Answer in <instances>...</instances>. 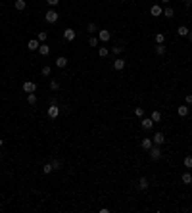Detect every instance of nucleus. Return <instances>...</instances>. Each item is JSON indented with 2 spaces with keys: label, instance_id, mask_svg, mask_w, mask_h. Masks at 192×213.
<instances>
[{
  "label": "nucleus",
  "instance_id": "nucleus-12",
  "mask_svg": "<svg viewBox=\"0 0 192 213\" xmlns=\"http://www.w3.org/2000/svg\"><path fill=\"white\" fill-rule=\"evenodd\" d=\"M14 6H15V10H19V12H21V10L27 8V2H25V0H15Z\"/></svg>",
  "mask_w": 192,
  "mask_h": 213
},
{
  "label": "nucleus",
  "instance_id": "nucleus-30",
  "mask_svg": "<svg viewBox=\"0 0 192 213\" xmlns=\"http://www.w3.org/2000/svg\"><path fill=\"white\" fill-rule=\"evenodd\" d=\"M87 31H89V33H96V31H98L96 23H89V27H87Z\"/></svg>",
  "mask_w": 192,
  "mask_h": 213
},
{
  "label": "nucleus",
  "instance_id": "nucleus-14",
  "mask_svg": "<svg viewBox=\"0 0 192 213\" xmlns=\"http://www.w3.org/2000/svg\"><path fill=\"white\" fill-rule=\"evenodd\" d=\"M152 146H154L152 138H142V150H150Z\"/></svg>",
  "mask_w": 192,
  "mask_h": 213
},
{
  "label": "nucleus",
  "instance_id": "nucleus-31",
  "mask_svg": "<svg viewBox=\"0 0 192 213\" xmlns=\"http://www.w3.org/2000/svg\"><path fill=\"white\" fill-rule=\"evenodd\" d=\"M134 115H137V117H142V115H144V108H134Z\"/></svg>",
  "mask_w": 192,
  "mask_h": 213
},
{
  "label": "nucleus",
  "instance_id": "nucleus-23",
  "mask_svg": "<svg viewBox=\"0 0 192 213\" xmlns=\"http://www.w3.org/2000/svg\"><path fill=\"white\" fill-rule=\"evenodd\" d=\"M108 54H110V50H108V48H104V46H102V48H98V56H100V58H106Z\"/></svg>",
  "mask_w": 192,
  "mask_h": 213
},
{
  "label": "nucleus",
  "instance_id": "nucleus-29",
  "mask_svg": "<svg viewBox=\"0 0 192 213\" xmlns=\"http://www.w3.org/2000/svg\"><path fill=\"white\" fill-rule=\"evenodd\" d=\"M37 39H39V42H44V40H46V39H48V35H46V33H44V31H40V33H39V37H37Z\"/></svg>",
  "mask_w": 192,
  "mask_h": 213
},
{
  "label": "nucleus",
  "instance_id": "nucleus-20",
  "mask_svg": "<svg viewBox=\"0 0 192 213\" xmlns=\"http://www.w3.org/2000/svg\"><path fill=\"white\" fill-rule=\"evenodd\" d=\"M56 65H58V67H65L67 65V60L64 58V56H60V58L56 60Z\"/></svg>",
  "mask_w": 192,
  "mask_h": 213
},
{
  "label": "nucleus",
  "instance_id": "nucleus-4",
  "mask_svg": "<svg viewBox=\"0 0 192 213\" xmlns=\"http://www.w3.org/2000/svg\"><path fill=\"white\" fill-rule=\"evenodd\" d=\"M35 90H37V85H35L33 81L23 83V92H29V94H31V92H35Z\"/></svg>",
  "mask_w": 192,
  "mask_h": 213
},
{
  "label": "nucleus",
  "instance_id": "nucleus-35",
  "mask_svg": "<svg viewBox=\"0 0 192 213\" xmlns=\"http://www.w3.org/2000/svg\"><path fill=\"white\" fill-rule=\"evenodd\" d=\"M184 104H186V106H192V94H186L184 96Z\"/></svg>",
  "mask_w": 192,
  "mask_h": 213
},
{
  "label": "nucleus",
  "instance_id": "nucleus-19",
  "mask_svg": "<svg viewBox=\"0 0 192 213\" xmlns=\"http://www.w3.org/2000/svg\"><path fill=\"white\" fill-rule=\"evenodd\" d=\"M177 33L181 35V37H186V35H188V27H186V25H181V27L177 29Z\"/></svg>",
  "mask_w": 192,
  "mask_h": 213
},
{
  "label": "nucleus",
  "instance_id": "nucleus-34",
  "mask_svg": "<svg viewBox=\"0 0 192 213\" xmlns=\"http://www.w3.org/2000/svg\"><path fill=\"white\" fill-rule=\"evenodd\" d=\"M42 171H44L46 175H48V173H52V171H54V169H52V163H46L44 167H42Z\"/></svg>",
  "mask_w": 192,
  "mask_h": 213
},
{
  "label": "nucleus",
  "instance_id": "nucleus-21",
  "mask_svg": "<svg viewBox=\"0 0 192 213\" xmlns=\"http://www.w3.org/2000/svg\"><path fill=\"white\" fill-rule=\"evenodd\" d=\"M27 102L31 104V106H35V104H37V94H35V92H31V94L27 96Z\"/></svg>",
  "mask_w": 192,
  "mask_h": 213
},
{
  "label": "nucleus",
  "instance_id": "nucleus-2",
  "mask_svg": "<svg viewBox=\"0 0 192 213\" xmlns=\"http://www.w3.org/2000/svg\"><path fill=\"white\" fill-rule=\"evenodd\" d=\"M152 142L156 144V146H162V144L165 142V134L163 133H156L154 136H152Z\"/></svg>",
  "mask_w": 192,
  "mask_h": 213
},
{
  "label": "nucleus",
  "instance_id": "nucleus-10",
  "mask_svg": "<svg viewBox=\"0 0 192 213\" xmlns=\"http://www.w3.org/2000/svg\"><path fill=\"white\" fill-rule=\"evenodd\" d=\"M150 14H152V15H156V17H158V15H162V14H163V10L159 8L158 4H154V6L150 8Z\"/></svg>",
  "mask_w": 192,
  "mask_h": 213
},
{
  "label": "nucleus",
  "instance_id": "nucleus-16",
  "mask_svg": "<svg viewBox=\"0 0 192 213\" xmlns=\"http://www.w3.org/2000/svg\"><path fill=\"white\" fill-rule=\"evenodd\" d=\"M179 115L181 117H186V115H188V106H186V104H184V106H179Z\"/></svg>",
  "mask_w": 192,
  "mask_h": 213
},
{
  "label": "nucleus",
  "instance_id": "nucleus-26",
  "mask_svg": "<svg viewBox=\"0 0 192 213\" xmlns=\"http://www.w3.org/2000/svg\"><path fill=\"white\" fill-rule=\"evenodd\" d=\"M163 42H165V37L162 33H158V35H156V44H163Z\"/></svg>",
  "mask_w": 192,
  "mask_h": 213
},
{
  "label": "nucleus",
  "instance_id": "nucleus-3",
  "mask_svg": "<svg viewBox=\"0 0 192 213\" xmlns=\"http://www.w3.org/2000/svg\"><path fill=\"white\" fill-rule=\"evenodd\" d=\"M148 152H150V158H152V159H159V158H162V150H159V146H152Z\"/></svg>",
  "mask_w": 192,
  "mask_h": 213
},
{
  "label": "nucleus",
  "instance_id": "nucleus-8",
  "mask_svg": "<svg viewBox=\"0 0 192 213\" xmlns=\"http://www.w3.org/2000/svg\"><path fill=\"white\" fill-rule=\"evenodd\" d=\"M152 127H154L152 117H144V119H142V129H146V131H148V129H152Z\"/></svg>",
  "mask_w": 192,
  "mask_h": 213
},
{
  "label": "nucleus",
  "instance_id": "nucleus-28",
  "mask_svg": "<svg viewBox=\"0 0 192 213\" xmlns=\"http://www.w3.org/2000/svg\"><path fill=\"white\" fill-rule=\"evenodd\" d=\"M50 88H52V90H58V88H60V83L56 81V79H52V81H50Z\"/></svg>",
  "mask_w": 192,
  "mask_h": 213
},
{
  "label": "nucleus",
  "instance_id": "nucleus-18",
  "mask_svg": "<svg viewBox=\"0 0 192 213\" xmlns=\"http://www.w3.org/2000/svg\"><path fill=\"white\" fill-rule=\"evenodd\" d=\"M150 117H152V121H154V123H159V121H162V113H159L158 110L152 111V115H150Z\"/></svg>",
  "mask_w": 192,
  "mask_h": 213
},
{
  "label": "nucleus",
  "instance_id": "nucleus-22",
  "mask_svg": "<svg viewBox=\"0 0 192 213\" xmlns=\"http://www.w3.org/2000/svg\"><path fill=\"white\" fill-rule=\"evenodd\" d=\"M52 169H54V171H58V169H61V161H60V159H52Z\"/></svg>",
  "mask_w": 192,
  "mask_h": 213
},
{
  "label": "nucleus",
  "instance_id": "nucleus-37",
  "mask_svg": "<svg viewBox=\"0 0 192 213\" xmlns=\"http://www.w3.org/2000/svg\"><path fill=\"white\" fill-rule=\"evenodd\" d=\"M46 2H48V6H58L60 0H46Z\"/></svg>",
  "mask_w": 192,
  "mask_h": 213
},
{
  "label": "nucleus",
  "instance_id": "nucleus-25",
  "mask_svg": "<svg viewBox=\"0 0 192 213\" xmlns=\"http://www.w3.org/2000/svg\"><path fill=\"white\" fill-rule=\"evenodd\" d=\"M184 167L192 169V155H186V158H184Z\"/></svg>",
  "mask_w": 192,
  "mask_h": 213
},
{
  "label": "nucleus",
  "instance_id": "nucleus-6",
  "mask_svg": "<svg viewBox=\"0 0 192 213\" xmlns=\"http://www.w3.org/2000/svg\"><path fill=\"white\" fill-rule=\"evenodd\" d=\"M98 39H100V40H104V42H108V40L112 39V33H110L108 29H102L100 33H98Z\"/></svg>",
  "mask_w": 192,
  "mask_h": 213
},
{
  "label": "nucleus",
  "instance_id": "nucleus-11",
  "mask_svg": "<svg viewBox=\"0 0 192 213\" xmlns=\"http://www.w3.org/2000/svg\"><path fill=\"white\" fill-rule=\"evenodd\" d=\"M113 67H115L117 71H121L123 67H125V60H123V58H117L115 61H113Z\"/></svg>",
  "mask_w": 192,
  "mask_h": 213
},
{
  "label": "nucleus",
  "instance_id": "nucleus-32",
  "mask_svg": "<svg viewBox=\"0 0 192 213\" xmlns=\"http://www.w3.org/2000/svg\"><path fill=\"white\" fill-rule=\"evenodd\" d=\"M112 52H113L115 56H119V54L123 52V46H113V48H112Z\"/></svg>",
  "mask_w": 192,
  "mask_h": 213
},
{
  "label": "nucleus",
  "instance_id": "nucleus-7",
  "mask_svg": "<svg viewBox=\"0 0 192 213\" xmlns=\"http://www.w3.org/2000/svg\"><path fill=\"white\" fill-rule=\"evenodd\" d=\"M75 37H77V35H75L73 29H65V31H64V39L69 40V42H71V40H75Z\"/></svg>",
  "mask_w": 192,
  "mask_h": 213
},
{
  "label": "nucleus",
  "instance_id": "nucleus-1",
  "mask_svg": "<svg viewBox=\"0 0 192 213\" xmlns=\"http://www.w3.org/2000/svg\"><path fill=\"white\" fill-rule=\"evenodd\" d=\"M58 12H54V10H48V12L44 14V19H46V23H56L58 21Z\"/></svg>",
  "mask_w": 192,
  "mask_h": 213
},
{
  "label": "nucleus",
  "instance_id": "nucleus-24",
  "mask_svg": "<svg viewBox=\"0 0 192 213\" xmlns=\"http://www.w3.org/2000/svg\"><path fill=\"white\" fill-rule=\"evenodd\" d=\"M156 54H158V56H163V54H165V46H163V44H158V46H156Z\"/></svg>",
  "mask_w": 192,
  "mask_h": 213
},
{
  "label": "nucleus",
  "instance_id": "nucleus-13",
  "mask_svg": "<svg viewBox=\"0 0 192 213\" xmlns=\"http://www.w3.org/2000/svg\"><path fill=\"white\" fill-rule=\"evenodd\" d=\"M39 52H40V56H48L50 54V46L48 44H40L39 46Z\"/></svg>",
  "mask_w": 192,
  "mask_h": 213
},
{
  "label": "nucleus",
  "instance_id": "nucleus-33",
  "mask_svg": "<svg viewBox=\"0 0 192 213\" xmlns=\"http://www.w3.org/2000/svg\"><path fill=\"white\" fill-rule=\"evenodd\" d=\"M50 73H52V69H50V65H44V67H42V75H44V77H48Z\"/></svg>",
  "mask_w": 192,
  "mask_h": 213
},
{
  "label": "nucleus",
  "instance_id": "nucleus-9",
  "mask_svg": "<svg viewBox=\"0 0 192 213\" xmlns=\"http://www.w3.org/2000/svg\"><path fill=\"white\" fill-rule=\"evenodd\" d=\"M39 46H40V42H39V39H37V40L33 39V40H29V42H27V48H29L31 52H33V50H39Z\"/></svg>",
  "mask_w": 192,
  "mask_h": 213
},
{
  "label": "nucleus",
  "instance_id": "nucleus-27",
  "mask_svg": "<svg viewBox=\"0 0 192 213\" xmlns=\"http://www.w3.org/2000/svg\"><path fill=\"white\" fill-rule=\"evenodd\" d=\"M163 14H165V17H173V15H175L173 8H165V10H163Z\"/></svg>",
  "mask_w": 192,
  "mask_h": 213
},
{
  "label": "nucleus",
  "instance_id": "nucleus-17",
  "mask_svg": "<svg viewBox=\"0 0 192 213\" xmlns=\"http://www.w3.org/2000/svg\"><path fill=\"white\" fill-rule=\"evenodd\" d=\"M181 179H183L184 184H192V175L188 173V171H186V173H183V177H181Z\"/></svg>",
  "mask_w": 192,
  "mask_h": 213
},
{
  "label": "nucleus",
  "instance_id": "nucleus-15",
  "mask_svg": "<svg viewBox=\"0 0 192 213\" xmlns=\"http://www.w3.org/2000/svg\"><path fill=\"white\" fill-rule=\"evenodd\" d=\"M146 188H148V179L142 177V179L138 180V190H146Z\"/></svg>",
  "mask_w": 192,
  "mask_h": 213
},
{
  "label": "nucleus",
  "instance_id": "nucleus-36",
  "mask_svg": "<svg viewBox=\"0 0 192 213\" xmlns=\"http://www.w3.org/2000/svg\"><path fill=\"white\" fill-rule=\"evenodd\" d=\"M89 44H90V46H98V39H96V37H90V39H89Z\"/></svg>",
  "mask_w": 192,
  "mask_h": 213
},
{
  "label": "nucleus",
  "instance_id": "nucleus-38",
  "mask_svg": "<svg viewBox=\"0 0 192 213\" xmlns=\"http://www.w3.org/2000/svg\"><path fill=\"white\" fill-rule=\"evenodd\" d=\"M4 146V138H0V148H2Z\"/></svg>",
  "mask_w": 192,
  "mask_h": 213
},
{
  "label": "nucleus",
  "instance_id": "nucleus-39",
  "mask_svg": "<svg viewBox=\"0 0 192 213\" xmlns=\"http://www.w3.org/2000/svg\"><path fill=\"white\" fill-rule=\"evenodd\" d=\"M162 2H169V0H162Z\"/></svg>",
  "mask_w": 192,
  "mask_h": 213
},
{
  "label": "nucleus",
  "instance_id": "nucleus-5",
  "mask_svg": "<svg viewBox=\"0 0 192 213\" xmlns=\"http://www.w3.org/2000/svg\"><path fill=\"white\" fill-rule=\"evenodd\" d=\"M58 115H60V108L56 106V104H54V106H50V108H48V117H50V119H56Z\"/></svg>",
  "mask_w": 192,
  "mask_h": 213
},
{
  "label": "nucleus",
  "instance_id": "nucleus-40",
  "mask_svg": "<svg viewBox=\"0 0 192 213\" xmlns=\"http://www.w3.org/2000/svg\"><path fill=\"white\" fill-rule=\"evenodd\" d=\"M190 2H192V0H190Z\"/></svg>",
  "mask_w": 192,
  "mask_h": 213
}]
</instances>
